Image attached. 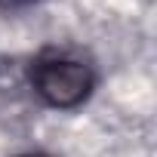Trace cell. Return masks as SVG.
Wrapping results in <instances>:
<instances>
[{
    "label": "cell",
    "instance_id": "6da1fadb",
    "mask_svg": "<svg viewBox=\"0 0 157 157\" xmlns=\"http://www.w3.org/2000/svg\"><path fill=\"white\" fill-rule=\"evenodd\" d=\"M31 86L52 108L83 105L96 86L93 65L68 49H43L31 62Z\"/></svg>",
    "mask_w": 157,
    "mask_h": 157
},
{
    "label": "cell",
    "instance_id": "7a4b0ae2",
    "mask_svg": "<svg viewBox=\"0 0 157 157\" xmlns=\"http://www.w3.org/2000/svg\"><path fill=\"white\" fill-rule=\"evenodd\" d=\"M28 3H34V0H0V10H22Z\"/></svg>",
    "mask_w": 157,
    "mask_h": 157
},
{
    "label": "cell",
    "instance_id": "3957f363",
    "mask_svg": "<svg viewBox=\"0 0 157 157\" xmlns=\"http://www.w3.org/2000/svg\"><path fill=\"white\" fill-rule=\"evenodd\" d=\"M22 157H49V154H40V151H34V154H22Z\"/></svg>",
    "mask_w": 157,
    "mask_h": 157
}]
</instances>
